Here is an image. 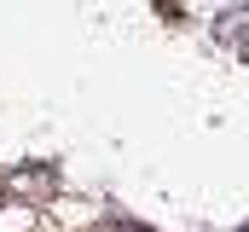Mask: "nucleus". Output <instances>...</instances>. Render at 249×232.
<instances>
[{"instance_id":"obj_1","label":"nucleus","mask_w":249,"mask_h":232,"mask_svg":"<svg viewBox=\"0 0 249 232\" xmlns=\"http://www.w3.org/2000/svg\"><path fill=\"white\" fill-rule=\"evenodd\" d=\"M12 192H29V197H41V192H53V174L35 169V174H12Z\"/></svg>"}]
</instances>
